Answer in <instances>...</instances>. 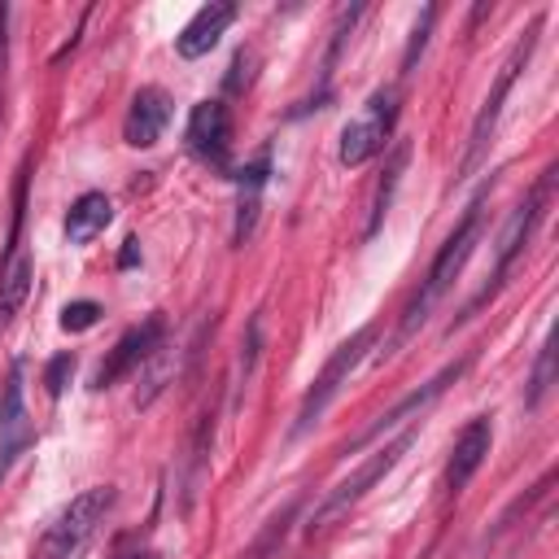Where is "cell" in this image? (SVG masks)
<instances>
[{"label":"cell","mask_w":559,"mask_h":559,"mask_svg":"<svg viewBox=\"0 0 559 559\" xmlns=\"http://www.w3.org/2000/svg\"><path fill=\"white\" fill-rule=\"evenodd\" d=\"M188 148L210 162V166H227V148H231V109L223 100H197L183 127Z\"/></svg>","instance_id":"10"},{"label":"cell","mask_w":559,"mask_h":559,"mask_svg":"<svg viewBox=\"0 0 559 559\" xmlns=\"http://www.w3.org/2000/svg\"><path fill=\"white\" fill-rule=\"evenodd\" d=\"M406 157H411V144L402 140V144L393 148L389 166H384V179H380V188H376V201H371V223H367V236H376V231H380V223H384V214H389V205H393V192H397V179H402V166H406Z\"/></svg>","instance_id":"19"},{"label":"cell","mask_w":559,"mask_h":559,"mask_svg":"<svg viewBox=\"0 0 559 559\" xmlns=\"http://www.w3.org/2000/svg\"><path fill=\"white\" fill-rule=\"evenodd\" d=\"M463 371H467V358H459V362L441 367V371H437L428 384L411 389V393H406V397H397V402H393L384 415H376V419H371V424H367V428H362V432H358V437H354V441H349L341 454H354V450H362V445L380 441L384 432H393L397 424H406V419H419V415H424V411H428V406H432V402H437V397H441V393H445V389H450V384H454Z\"/></svg>","instance_id":"8"},{"label":"cell","mask_w":559,"mask_h":559,"mask_svg":"<svg viewBox=\"0 0 559 559\" xmlns=\"http://www.w3.org/2000/svg\"><path fill=\"white\" fill-rule=\"evenodd\" d=\"M411 441H415V424H411V428H402L393 441H384V445H380V450H376V454H371V459H367V463H362L354 476H345L336 489H328V493H323V502L310 511L306 533L314 537V533H323L328 524H336V520H341L349 507H358V502H362V493H367V489H371L380 476H389V472H393V463L402 459V450H406Z\"/></svg>","instance_id":"4"},{"label":"cell","mask_w":559,"mask_h":559,"mask_svg":"<svg viewBox=\"0 0 559 559\" xmlns=\"http://www.w3.org/2000/svg\"><path fill=\"white\" fill-rule=\"evenodd\" d=\"M555 175H559V170H555V166H546V170H542V179L533 183V192H528V197H524V201L511 210L507 227L498 231V249H493V275H489V284H485V288L472 297L467 314H472L480 301H489V297H493V288L502 284V275L511 271V262H515V258L524 253V245L533 240L537 223L546 218V205H550V192H555ZM467 314H463V319H467Z\"/></svg>","instance_id":"3"},{"label":"cell","mask_w":559,"mask_h":559,"mask_svg":"<svg viewBox=\"0 0 559 559\" xmlns=\"http://www.w3.org/2000/svg\"><path fill=\"white\" fill-rule=\"evenodd\" d=\"M109 218H114L109 197H105V192H83V197L70 205V214H66V240H70V245H87V240H96V236L109 227Z\"/></svg>","instance_id":"16"},{"label":"cell","mask_w":559,"mask_h":559,"mask_svg":"<svg viewBox=\"0 0 559 559\" xmlns=\"http://www.w3.org/2000/svg\"><path fill=\"white\" fill-rule=\"evenodd\" d=\"M114 485H92L83 493H74L57 520L44 528V537L35 542V559H79L87 550V542L96 537V528L105 524L109 507H114Z\"/></svg>","instance_id":"2"},{"label":"cell","mask_w":559,"mask_h":559,"mask_svg":"<svg viewBox=\"0 0 559 559\" xmlns=\"http://www.w3.org/2000/svg\"><path fill=\"white\" fill-rule=\"evenodd\" d=\"M480 223H485V192L463 210V218L454 223V231H450L445 245L437 249V258H432L424 284H419V293H415V301H411V310H406V319H402V336H411V332L428 319V310L445 297V288L459 280L463 262L472 258V249H476V240H480Z\"/></svg>","instance_id":"1"},{"label":"cell","mask_w":559,"mask_h":559,"mask_svg":"<svg viewBox=\"0 0 559 559\" xmlns=\"http://www.w3.org/2000/svg\"><path fill=\"white\" fill-rule=\"evenodd\" d=\"M166 122H170V96L148 83V87H140L131 96V109H127V122H122V140L131 148H153L162 140Z\"/></svg>","instance_id":"13"},{"label":"cell","mask_w":559,"mask_h":559,"mask_svg":"<svg viewBox=\"0 0 559 559\" xmlns=\"http://www.w3.org/2000/svg\"><path fill=\"white\" fill-rule=\"evenodd\" d=\"M371 341H376V328H358L349 341H341V345L332 349V358H328V362H323V371L310 380V389H306V397H301V406H297L293 437H301V432H310V428H314V419L332 406V397L341 393V384L349 380V371L362 362V354L371 349Z\"/></svg>","instance_id":"5"},{"label":"cell","mask_w":559,"mask_h":559,"mask_svg":"<svg viewBox=\"0 0 559 559\" xmlns=\"http://www.w3.org/2000/svg\"><path fill=\"white\" fill-rule=\"evenodd\" d=\"M432 22H437V9L428 4V9L419 13L415 31H411V44H406V57H402V74H411V70H415V61H419V52H424V44H428V31H432Z\"/></svg>","instance_id":"21"},{"label":"cell","mask_w":559,"mask_h":559,"mask_svg":"<svg viewBox=\"0 0 559 559\" xmlns=\"http://www.w3.org/2000/svg\"><path fill=\"white\" fill-rule=\"evenodd\" d=\"M31 275H35V266H31L26 253H13V258L0 266V328H9L13 314L22 310V301H26V293H31Z\"/></svg>","instance_id":"17"},{"label":"cell","mask_w":559,"mask_h":559,"mask_svg":"<svg viewBox=\"0 0 559 559\" xmlns=\"http://www.w3.org/2000/svg\"><path fill=\"white\" fill-rule=\"evenodd\" d=\"M70 371H74V358H70V354H57V358L48 362V371H44V384H48V393H52V397L66 389Z\"/></svg>","instance_id":"23"},{"label":"cell","mask_w":559,"mask_h":559,"mask_svg":"<svg viewBox=\"0 0 559 559\" xmlns=\"http://www.w3.org/2000/svg\"><path fill=\"white\" fill-rule=\"evenodd\" d=\"M231 22H236V4H231V0H210V4H201V9L192 13V22L179 31L175 52H179L183 61L205 57V52L223 39V31H227Z\"/></svg>","instance_id":"14"},{"label":"cell","mask_w":559,"mask_h":559,"mask_svg":"<svg viewBox=\"0 0 559 559\" xmlns=\"http://www.w3.org/2000/svg\"><path fill=\"white\" fill-rule=\"evenodd\" d=\"M162 341H166V319H162V314H148L144 323L127 328V332L118 336V345L105 354V362L96 367L92 389H109V384H118L122 376H131L135 367H144V362H148V354H153Z\"/></svg>","instance_id":"9"},{"label":"cell","mask_w":559,"mask_h":559,"mask_svg":"<svg viewBox=\"0 0 559 559\" xmlns=\"http://www.w3.org/2000/svg\"><path fill=\"white\" fill-rule=\"evenodd\" d=\"M393 122H397V92H393V87H376V92L362 100V109L345 122L336 157H341L345 166H362V162H371V157L389 144Z\"/></svg>","instance_id":"6"},{"label":"cell","mask_w":559,"mask_h":559,"mask_svg":"<svg viewBox=\"0 0 559 559\" xmlns=\"http://www.w3.org/2000/svg\"><path fill=\"white\" fill-rule=\"evenodd\" d=\"M96 319H100V306L87 301V297H83V301H70V306L61 310V328H66V332H87Z\"/></svg>","instance_id":"22"},{"label":"cell","mask_w":559,"mask_h":559,"mask_svg":"<svg viewBox=\"0 0 559 559\" xmlns=\"http://www.w3.org/2000/svg\"><path fill=\"white\" fill-rule=\"evenodd\" d=\"M555 384V336L542 341V354H537V367L528 376V393H524V406H542V397L550 393Z\"/></svg>","instance_id":"20"},{"label":"cell","mask_w":559,"mask_h":559,"mask_svg":"<svg viewBox=\"0 0 559 559\" xmlns=\"http://www.w3.org/2000/svg\"><path fill=\"white\" fill-rule=\"evenodd\" d=\"M537 31H542V22H533V26L524 31V39L511 48V57L502 61V70H498V79H493V87H489V96H485V105H480V114H476V122H472V135H467V153H463V175H472V170L480 166V157H485V148H489V140H493V127H498L502 100H507V92H511L515 74L528 66L533 48H537Z\"/></svg>","instance_id":"7"},{"label":"cell","mask_w":559,"mask_h":559,"mask_svg":"<svg viewBox=\"0 0 559 559\" xmlns=\"http://www.w3.org/2000/svg\"><path fill=\"white\" fill-rule=\"evenodd\" d=\"M31 445V424H26V402H22V362H13L4 389H0V480L17 463V454Z\"/></svg>","instance_id":"11"},{"label":"cell","mask_w":559,"mask_h":559,"mask_svg":"<svg viewBox=\"0 0 559 559\" xmlns=\"http://www.w3.org/2000/svg\"><path fill=\"white\" fill-rule=\"evenodd\" d=\"M118 262H122V266H135V236L127 240V249H122V258H118Z\"/></svg>","instance_id":"24"},{"label":"cell","mask_w":559,"mask_h":559,"mask_svg":"<svg viewBox=\"0 0 559 559\" xmlns=\"http://www.w3.org/2000/svg\"><path fill=\"white\" fill-rule=\"evenodd\" d=\"M271 175V157L258 153L249 166L236 170V188H240V201H236V240H245L258 223V201H262V183Z\"/></svg>","instance_id":"15"},{"label":"cell","mask_w":559,"mask_h":559,"mask_svg":"<svg viewBox=\"0 0 559 559\" xmlns=\"http://www.w3.org/2000/svg\"><path fill=\"white\" fill-rule=\"evenodd\" d=\"M170 376H179V349H175L170 341H162V345L148 354V371H144V389L135 393V406H148V402L170 384Z\"/></svg>","instance_id":"18"},{"label":"cell","mask_w":559,"mask_h":559,"mask_svg":"<svg viewBox=\"0 0 559 559\" xmlns=\"http://www.w3.org/2000/svg\"><path fill=\"white\" fill-rule=\"evenodd\" d=\"M4 17H9V9L0 4V74H4Z\"/></svg>","instance_id":"25"},{"label":"cell","mask_w":559,"mask_h":559,"mask_svg":"<svg viewBox=\"0 0 559 559\" xmlns=\"http://www.w3.org/2000/svg\"><path fill=\"white\" fill-rule=\"evenodd\" d=\"M489 445H493V424H489V415L467 419V428L459 432V441H454V450H450V463H445V489H450V493H463V489H467V480L480 472Z\"/></svg>","instance_id":"12"}]
</instances>
